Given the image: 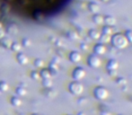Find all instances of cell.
Returning a JSON list of instances; mask_svg holds the SVG:
<instances>
[{"instance_id":"obj_24","label":"cell","mask_w":132,"mask_h":115,"mask_svg":"<svg viewBox=\"0 0 132 115\" xmlns=\"http://www.w3.org/2000/svg\"><path fill=\"white\" fill-rule=\"evenodd\" d=\"M42 85H43V86H45L46 88H51L53 85V82H52V80H51V78L43 79V81H42Z\"/></svg>"},{"instance_id":"obj_26","label":"cell","mask_w":132,"mask_h":115,"mask_svg":"<svg viewBox=\"0 0 132 115\" xmlns=\"http://www.w3.org/2000/svg\"><path fill=\"white\" fill-rule=\"evenodd\" d=\"M31 79L33 80H39L40 78V72H37V71H31Z\"/></svg>"},{"instance_id":"obj_20","label":"cell","mask_w":132,"mask_h":115,"mask_svg":"<svg viewBox=\"0 0 132 115\" xmlns=\"http://www.w3.org/2000/svg\"><path fill=\"white\" fill-rule=\"evenodd\" d=\"M103 34H106V35H110L111 36L112 34V31H113V29H112V26H109V25H105V26L103 27V30H102Z\"/></svg>"},{"instance_id":"obj_13","label":"cell","mask_w":132,"mask_h":115,"mask_svg":"<svg viewBox=\"0 0 132 115\" xmlns=\"http://www.w3.org/2000/svg\"><path fill=\"white\" fill-rule=\"evenodd\" d=\"M119 68V62L116 59H111L107 63V69L108 70H116Z\"/></svg>"},{"instance_id":"obj_32","label":"cell","mask_w":132,"mask_h":115,"mask_svg":"<svg viewBox=\"0 0 132 115\" xmlns=\"http://www.w3.org/2000/svg\"><path fill=\"white\" fill-rule=\"evenodd\" d=\"M80 47H81V49L83 50V51H87V49H88V45H87L86 43H82Z\"/></svg>"},{"instance_id":"obj_17","label":"cell","mask_w":132,"mask_h":115,"mask_svg":"<svg viewBox=\"0 0 132 115\" xmlns=\"http://www.w3.org/2000/svg\"><path fill=\"white\" fill-rule=\"evenodd\" d=\"M103 17L102 14H94L93 16V21L96 23V24H101L102 23H103Z\"/></svg>"},{"instance_id":"obj_25","label":"cell","mask_w":132,"mask_h":115,"mask_svg":"<svg viewBox=\"0 0 132 115\" xmlns=\"http://www.w3.org/2000/svg\"><path fill=\"white\" fill-rule=\"evenodd\" d=\"M34 66L36 68H43L44 66V60L42 59H37L34 61Z\"/></svg>"},{"instance_id":"obj_39","label":"cell","mask_w":132,"mask_h":115,"mask_svg":"<svg viewBox=\"0 0 132 115\" xmlns=\"http://www.w3.org/2000/svg\"><path fill=\"white\" fill-rule=\"evenodd\" d=\"M19 115H27V114H25V113H21V114H19Z\"/></svg>"},{"instance_id":"obj_30","label":"cell","mask_w":132,"mask_h":115,"mask_svg":"<svg viewBox=\"0 0 132 115\" xmlns=\"http://www.w3.org/2000/svg\"><path fill=\"white\" fill-rule=\"evenodd\" d=\"M5 36V31L3 28H1L0 29V40H1L2 38H4Z\"/></svg>"},{"instance_id":"obj_27","label":"cell","mask_w":132,"mask_h":115,"mask_svg":"<svg viewBox=\"0 0 132 115\" xmlns=\"http://www.w3.org/2000/svg\"><path fill=\"white\" fill-rule=\"evenodd\" d=\"M22 44H23V46H24V47H29V46H31V42L30 39L24 38V39H23V40H22Z\"/></svg>"},{"instance_id":"obj_7","label":"cell","mask_w":132,"mask_h":115,"mask_svg":"<svg viewBox=\"0 0 132 115\" xmlns=\"http://www.w3.org/2000/svg\"><path fill=\"white\" fill-rule=\"evenodd\" d=\"M106 51H107V48H106V46L103 43L96 44L94 48V53H95L96 55H98V56H99V55H103L106 52Z\"/></svg>"},{"instance_id":"obj_16","label":"cell","mask_w":132,"mask_h":115,"mask_svg":"<svg viewBox=\"0 0 132 115\" xmlns=\"http://www.w3.org/2000/svg\"><path fill=\"white\" fill-rule=\"evenodd\" d=\"M15 94L17 96L22 97V96L26 95L27 90H26V88L23 86H18V87H16V89H15Z\"/></svg>"},{"instance_id":"obj_31","label":"cell","mask_w":132,"mask_h":115,"mask_svg":"<svg viewBox=\"0 0 132 115\" xmlns=\"http://www.w3.org/2000/svg\"><path fill=\"white\" fill-rule=\"evenodd\" d=\"M78 103L79 104H85V103H86V99L85 98H80L78 100Z\"/></svg>"},{"instance_id":"obj_21","label":"cell","mask_w":132,"mask_h":115,"mask_svg":"<svg viewBox=\"0 0 132 115\" xmlns=\"http://www.w3.org/2000/svg\"><path fill=\"white\" fill-rule=\"evenodd\" d=\"M9 89V85L5 81H0V92L5 93Z\"/></svg>"},{"instance_id":"obj_36","label":"cell","mask_w":132,"mask_h":115,"mask_svg":"<svg viewBox=\"0 0 132 115\" xmlns=\"http://www.w3.org/2000/svg\"><path fill=\"white\" fill-rule=\"evenodd\" d=\"M1 28H3V24H2V23L0 22V29H1Z\"/></svg>"},{"instance_id":"obj_33","label":"cell","mask_w":132,"mask_h":115,"mask_svg":"<svg viewBox=\"0 0 132 115\" xmlns=\"http://www.w3.org/2000/svg\"><path fill=\"white\" fill-rule=\"evenodd\" d=\"M109 74H110V76L114 77V76L116 75V70H109Z\"/></svg>"},{"instance_id":"obj_3","label":"cell","mask_w":132,"mask_h":115,"mask_svg":"<svg viewBox=\"0 0 132 115\" xmlns=\"http://www.w3.org/2000/svg\"><path fill=\"white\" fill-rule=\"evenodd\" d=\"M94 96L98 100H105L109 95V92L105 87L103 86H97L94 89Z\"/></svg>"},{"instance_id":"obj_9","label":"cell","mask_w":132,"mask_h":115,"mask_svg":"<svg viewBox=\"0 0 132 115\" xmlns=\"http://www.w3.org/2000/svg\"><path fill=\"white\" fill-rule=\"evenodd\" d=\"M88 9L92 14H98L100 11V5L95 2H90L88 4Z\"/></svg>"},{"instance_id":"obj_35","label":"cell","mask_w":132,"mask_h":115,"mask_svg":"<svg viewBox=\"0 0 132 115\" xmlns=\"http://www.w3.org/2000/svg\"><path fill=\"white\" fill-rule=\"evenodd\" d=\"M77 115H85V113L84 112H79L78 113H77Z\"/></svg>"},{"instance_id":"obj_1","label":"cell","mask_w":132,"mask_h":115,"mask_svg":"<svg viewBox=\"0 0 132 115\" xmlns=\"http://www.w3.org/2000/svg\"><path fill=\"white\" fill-rule=\"evenodd\" d=\"M111 42L112 46H114L118 50H123L129 44V40H127L126 36L121 33H116L111 37Z\"/></svg>"},{"instance_id":"obj_6","label":"cell","mask_w":132,"mask_h":115,"mask_svg":"<svg viewBox=\"0 0 132 115\" xmlns=\"http://www.w3.org/2000/svg\"><path fill=\"white\" fill-rule=\"evenodd\" d=\"M16 60H17V62L20 65H23V66L28 64V62H29V59H28L27 55L23 52L17 53V55H16Z\"/></svg>"},{"instance_id":"obj_8","label":"cell","mask_w":132,"mask_h":115,"mask_svg":"<svg viewBox=\"0 0 132 115\" xmlns=\"http://www.w3.org/2000/svg\"><path fill=\"white\" fill-rule=\"evenodd\" d=\"M82 59L81 54L78 52V51H72L69 54V59L71 62L73 63H78Z\"/></svg>"},{"instance_id":"obj_10","label":"cell","mask_w":132,"mask_h":115,"mask_svg":"<svg viewBox=\"0 0 132 115\" xmlns=\"http://www.w3.org/2000/svg\"><path fill=\"white\" fill-rule=\"evenodd\" d=\"M12 40L10 38H7V37H4L0 40V44L3 46L5 49H10L11 45H12Z\"/></svg>"},{"instance_id":"obj_28","label":"cell","mask_w":132,"mask_h":115,"mask_svg":"<svg viewBox=\"0 0 132 115\" xmlns=\"http://www.w3.org/2000/svg\"><path fill=\"white\" fill-rule=\"evenodd\" d=\"M125 36H126V38H127V40H129V42H131L132 43V31L129 30V31H126Z\"/></svg>"},{"instance_id":"obj_15","label":"cell","mask_w":132,"mask_h":115,"mask_svg":"<svg viewBox=\"0 0 132 115\" xmlns=\"http://www.w3.org/2000/svg\"><path fill=\"white\" fill-rule=\"evenodd\" d=\"M88 33H89L90 38L94 39V40H98V39L100 38V36H101L100 31H98V30H95V29H91Z\"/></svg>"},{"instance_id":"obj_37","label":"cell","mask_w":132,"mask_h":115,"mask_svg":"<svg viewBox=\"0 0 132 115\" xmlns=\"http://www.w3.org/2000/svg\"><path fill=\"white\" fill-rule=\"evenodd\" d=\"M101 1H103V2H109L110 0H101Z\"/></svg>"},{"instance_id":"obj_34","label":"cell","mask_w":132,"mask_h":115,"mask_svg":"<svg viewBox=\"0 0 132 115\" xmlns=\"http://www.w3.org/2000/svg\"><path fill=\"white\" fill-rule=\"evenodd\" d=\"M101 115H111V113L110 112H107V111H105V112H103L101 113Z\"/></svg>"},{"instance_id":"obj_23","label":"cell","mask_w":132,"mask_h":115,"mask_svg":"<svg viewBox=\"0 0 132 115\" xmlns=\"http://www.w3.org/2000/svg\"><path fill=\"white\" fill-rule=\"evenodd\" d=\"M45 95L47 97H54L56 95V91H54L53 89L51 88H47L45 90Z\"/></svg>"},{"instance_id":"obj_4","label":"cell","mask_w":132,"mask_h":115,"mask_svg":"<svg viewBox=\"0 0 132 115\" xmlns=\"http://www.w3.org/2000/svg\"><path fill=\"white\" fill-rule=\"evenodd\" d=\"M87 63L88 65L93 68H97L101 66L102 61L101 59L98 57V55H90L88 57V59H87Z\"/></svg>"},{"instance_id":"obj_29","label":"cell","mask_w":132,"mask_h":115,"mask_svg":"<svg viewBox=\"0 0 132 115\" xmlns=\"http://www.w3.org/2000/svg\"><path fill=\"white\" fill-rule=\"evenodd\" d=\"M117 83H118L119 85H120V86H125V85L127 84V81H126V79L123 78V77H120V78L117 79Z\"/></svg>"},{"instance_id":"obj_38","label":"cell","mask_w":132,"mask_h":115,"mask_svg":"<svg viewBox=\"0 0 132 115\" xmlns=\"http://www.w3.org/2000/svg\"><path fill=\"white\" fill-rule=\"evenodd\" d=\"M31 115H40V114H38V113H32Z\"/></svg>"},{"instance_id":"obj_5","label":"cell","mask_w":132,"mask_h":115,"mask_svg":"<svg viewBox=\"0 0 132 115\" xmlns=\"http://www.w3.org/2000/svg\"><path fill=\"white\" fill-rule=\"evenodd\" d=\"M85 76V70L83 68H76L73 71V74H72V77H73L74 79H76L77 81H79L81 79H83Z\"/></svg>"},{"instance_id":"obj_2","label":"cell","mask_w":132,"mask_h":115,"mask_svg":"<svg viewBox=\"0 0 132 115\" xmlns=\"http://www.w3.org/2000/svg\"><path fill=\"white\" fill-rule=\"evenodd\" d=\"M68 90L71 94H75V95H78V94H81L84 91V86L83 85L81 84L78 81H74V82H71L68 86Z\"/></svg>"},{"instance_id":"obj_22","label":"cell","mask_w":132,"mask_h":115,"mask_svg":"<svg viewBox=\"0 0 132 115\" xmlns=\"http://www.w3.org/2000/svg\"><path fill=\"white\" fill-rule=\"evenodd\" d=\"M99 40H101V43H107V42H111V36L103 33V35L101 34V36H100Z\"/></svg>"},{"instance_id":"obj_18","label":"cell","mask_w":132,"mask_h":115,"mask_svg":"<svg viewBox=\"0 0 132 115\" xmlns=\"http://www.w3.org/2000/svg\"><path fill=\"white\" fill-rule=\"evenodd\" d=\"M57 63H56V62H54V61H52V62H51L50 63V67H49V69H50V71H51V75H56L57 74Z\"/></svg>"},{"instance_id":"obj_40","label":"cell","mask_w":132,"mask_h":115,"mask_svg":"<svg viewBox=\"0 0 132 115\" xmlns=\"http://www.w3.org/2000/svg\"><path fill=\"white\" fill-rule=\"evenodd\" d=\"M119 115H124V114H119Z\"/></svg>"},{"instance_id":"obj_14","label":"cell","mask_w":132,"mask_h":115,"mask_svg":"<svg viewBox=\"0 0 132 115\" xmlns=\"http://www.w3.org/2000/svg\"><path fill=\"white\" fill-rule=\"evenodd\" d=\"M40 78L42 79H49L51 78V77H52L49 68H43V69H42V71L40 72Z\"/></svg>"},{"instance_id":"obj_19","label":"cell","mask_w":132,"mask_h":115,"mask_svg":"<svg viewBox=\"0 0 132 115\" xmlns=\"http://www.w3.org/2000/svg\"><path fill=\"white\" fill-rule=\"evenodd\" d=\"M10 49L12 50L14 52H20L22 49V44L19 42H12V45H11Z\"/></svg>"},{"instance_id":"obj_12","label":"cell","mask_w":132,"mask_h":115,"mask_svg":"<svg viewBox=\"0 0 132 115\" xmlns=\"http://www.w3.org/2000/svg\"><path fill=\"white\" fill-rule=\"evenodd\" d=\"M103 23H105L106 25L109 26H113L116 23V19L111 15H107L105 17H103Z\"/></svg>"},{"instance_id":"obj_11","label":"cell","mask_w":132,"mask_h":115,"mask_svg":"<svg viewBox=\"0 0 132 115\" xmlns=\"http://www.w3.org/2000/svg\"><path fill=\"white\" fill-rule=\"evenodd\" d=\"M11 104L13 105V106L14 107H19L22 105V103H23V102H22V99L19 97V96L17 95H14L13 96V97H11Z\"/></svg>"}]
</instances>
